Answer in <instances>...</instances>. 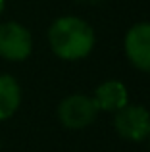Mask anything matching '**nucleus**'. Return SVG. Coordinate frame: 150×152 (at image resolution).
I'll use <instances>...</instances> for the list:
<instances>
[{"mask_svg":"<svg viewBox=\"0 0 150 152\" xmlns=\"http://www.w3.org/2000/svg\"><path fill=\"white\" fill-rule=\"evenodd\" d=\"M96 112L98 106L94 98L81 96V94L69 96L60 104V119L66 127H71V129H81L92 123V119L96 118Z\"/></svg>","mask_w":150,"mask_h":152,"instance_id":"7ed1b4c3","label":"nucleus"},{"mask_svg":"<svg viewBox=\"0 0 150 152\" xmlns=\"http://www.w3.org/2000/svg\"><path fill=\"white\" fill-rule=\"evenodd\" d=\"M50 46L54 54L64 60L85 58L94 45V33L79 18H60L52 23L48 31Z\"/></svg>","mask_w":150,"mask_h":152,"instance_id":"f257e3e1","label":"nucleus"},{"mask_svg":"<svg viewBox=\"0 0 150 152\" xmlns=\"http://www.w3.org/2000/svg\"><path fill=\"white\" fill-rule=\"evenodd\" d=\"M98 108L102 110H121L123 106H127V91H125L123 83L119 81H108L104 85H100L96 89V96H94Z\"/></svg>","mask_w":150,"mask_h":152,"instance_id":"423d86ee","label":"nucleus"},{"mask_svg":"<svg viewBox=\"0 0 150 152\" xmlns=\"http://www.w3.org/2000/svg\"><path fill=\"white\" fill-rule=\"evenodd\" d=\"M2 10H4V0H0V14H2Z\"/></svg>","mask_w":150,"mask_h":152,"instance_id":"6e6552de","label":"nucleus"},{"mask_svg":"<svg viewBox=\"0 0 150 152\" xmlns=\"http://www.w3.org/2000/svg\"><path fill=\"white\" fill-rule=\"evenodd\" d=\"M21 102V91L12 75H0V121L12 118Z\"/></svg>","mask_w":150,"mask_h":152,"instance_id":"0eeeda50","label":"nucleus"},{"mask_svg":"<svg viewBox=\"0 0 150 152\" xmlns=\"http://www.w3.org/2000/svg\"><path fill=\"white\" fill-rule=\"evenodd\" d=\"M116 129L125 139L143 141L150 135V114L141 106H123L116 115Z\"/></svg>","mask_w":150,"mask_h":152,"instance_id":"20e7f679","label":"nucleus"},{"mask_svg":"<svg viewBox=\"0 0 150 152\" xmlns=\"http://www.w3.org/2000/svg\"><path fill=\"white\" fill-rule=\"evenodd\" d=\"M127 56L139 69L150 71V23H139L125 39Z\"/></svg>","mask_w":150,"mask_h":152,"instance_id":"39448f33","label":"nucleus"},{"mask_svg":"<svg viewBox=\"0 0 150 152\" xmlns=\"http://www.w3.org/2000/svg\"><path fill=\"white\" fill-rule=\"evenodd\" d=\"M31 33L15 21L0 25V56L10 62H21L31 54Z\"/></svg>","mask_w":150,"mask_h":152,"instance_id":"f03ea898","label":"nucleus"}]
</instances>
